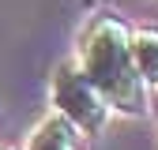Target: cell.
I'll use <instances>...</instances> for the list:
<instances>
[{"label": "cell", "instance_id": "obj_4", "mask_svg": "<svg viewBox=\"0 0 158 150\" xmlns=\"http://www.w3.org/2000/svg\"><path fill=\"white\" fill-rule=\"evenodd\" d=\"M132 64L147 90H158V26H132Z\"/></svg>", "mask_w": 158, "mask_h": 150}, {"label": "cell", "instance_id": "obj_2", "mask_svg": "<svg viewBox=\"0 0 158 150\" xmlns=\"http://www.w3.org/2000/svg\"><path fill=\"white\" fill-rule=\"evenodd\" d=\"M49 98H53V112H60L68 124H75L83 135H98L109 120V105L106 98L94 90V83L79 71L75 60L56 64L53 83H49Z\"/></svg>", "mask_w": 158, "mask_h": 150}, {"label": "cell", "instance_id": "obj_1", "mask_svg": "<svg viewBox=\"0 0 158 150\" xmlns=\"http://www.w3.org/2000/svg\"><path fill=\"white\" fill-rule=\"evenodd\" d=\"M72 60L106 98L109 112H121V116H147L151 112V90L143 86L139 71L132 64V26L124 15L94 11L79 30Z\"/></svg>", "mask_w": 158, "mask_h": 150}, {"label": "cell", "instance_id": "obj_5", "mask_svg": "<svg viewBox=\"0 0 158 150\" xmlns=\"http://www.w3.org/2000/svg\"><path fill=\"white\" fill-rule=\"evenodd\" d=\"M0 150H8V146H4V143H0Z\"/></svg>", "mask_w": 158, "mask_h": 150}, {"label": "cell", "instance_id": "obj_6", "mask_svg": "<svg viewBox=\"0 0 158 150\" xmlns=\"http://www.w3.org/2000/svg\"><path fill=\"white\" fill-rule=\"evenodd\" d=\"M154 101H158V90H154Z\"/></svg>", "mask_w": 158, "mask_h": 150}, {"label": "cell", "instance_id": "obj_3", "mask_svg": "<svg viewBox=\"0 0 158 150\" xmlns=\"http://www.w3.org/2000/svg\"><path fill=\"white\" fill-rule=\"evenodd\" d=\"M27 150H87V135L75 124H68L60 112H49V116L30 131Z\"/></svg>", "mask_w": 158, "mask_h": 150}]
</instances>
